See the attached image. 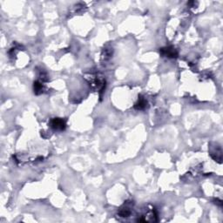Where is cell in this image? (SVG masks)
<instances>
[{
	"label": "cell",
	"mask_w": 223,
	"mask_h": 223,
	"mask_svg": "<svg viewBox=\"0 0 223 223\" xmlns=\"http://www.w3.org/2000/svg\"><path fill=\"white\" fill-rule=\"evenodd\" d=\"M51 125L54 130H58V131H63L65 128V122L62 119H58V118L53 119Z\"/></svg>",
	"instance_id": "cell-1"
},
{
	"label": "cell",
	"mask_w": 223,
	"mask_h": 223,
	"mask_svg": "<svg viewBox=\"0 0 223 223\" xmlns=\"http://www.w3.org/2000/svg\"><path fill=\"white\" fill-rule=\"evenodd\" d=\"M161 53L165 56L170 58H176L177 57L178 53L175 51V49H173V47H166V48H162L161 49Z\"/></svg>",
	"instance_id": "cell-2"
},
{
	"label": "cell",
	"mask_w": 223,
	"mask_h": 223,
	"mask_svg": "<svg viewBox=\"0 0 223 223\" xmlns=\"http://www.w3.org/2000/svg\"><path fill=\"white\" fill-rule=\"evenodd\" d=\"M147 100L144 98L140 97L139 98V100L136 102V104H135L134 108L137 109V110H143V109L147 107Z\"/></svg>",
	"instance_id": "cell-3"
},
{
	"label": "cell",
	"mask_w": 223,
	"mask_h": 223,
	"mask_svg": "<svg viewBox=\"0 0 223 223\" xmlns=\"http://www.w3.org/2000/svg\"><path fill=\"white\" fill-rule=\"evenodd\" d=\"M33 88H34V92L36 94H40L41 92H43V85L39 81L34 82Z\"/></svg>",
	"instance_id": "cell-4"
},
{
	"label": "cell",
	"mask_w": 223,
	"mask_h": 223,
	"mask_svg": "<svg viewBox=\"0 0 223 223\" xmlns=\"http://www.w3.org/2000/svg\"><path fill=\"white\" fill-rule=\"evenodd\" d=\"M130 214H131V212H130L128 207L123 208V209H121L120 211V215H121L122 217H127V216L130 215Z\"/></svg>",
	"instance_id": "cell-5"
}]
</instances>
